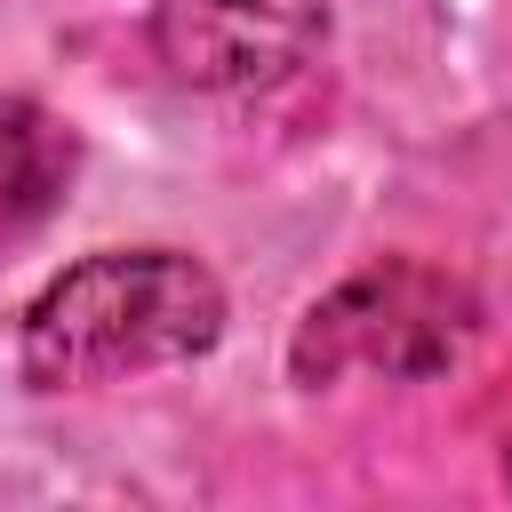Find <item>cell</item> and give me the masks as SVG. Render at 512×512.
I'll return each instance as SVG.
<instances>
[{
	"instance_id": "obj_1",
	"label": "cell",
	"mask_w": 512,
	"mask_h": 512,
	"mask_svg": "<svg viewBox=\"0 0 512 512\" xmlns=\"http://www.w3.org/2000/svg\"><path fill=\"white\" fill-rule=\"evenodd\" d=\"M216 336H224V288L200 256L104 248L32 296L16 360L32 392H96L152 368H184Z\"/></svg>"
},
{
	"instance_id": "obj_3",
	"label": "cell",
	"mask_w": 512,
	"mask_h": 512,
	"mask_svg": "<svg viewBox=\"0 0 512 512\" xmlns=\"http://www.w3.org/2000/svg\"><path fill=\"white\" fill-rule=\"evenodd\" d=\"M328 24V0H160L152 48L184 88H272L288 80Z\"/></svg>"
},
{
	"instance_id": "obj_2",
	"label": "cell",
	"mask_w": 512,
	"mask_h": 512,
	"mask_svg": "<svg viewBox=\"0 0 512 512\" xmlns=\"http://www.w3.org/2000/svg\"><path fill=\"white\" fill-rule=\"evenodd\" d=\"M472 296L464 280L432 272V264H376V272H352L344 288H328L304 328H296V376L304 384H336L352 368L368 376H432L464 352L472 336Z\"/></svg>"
},
{
	"instance_id": "obj_4",
	"label": "cell",
	"mask_w": 512,
	"mask_h": 512,
	"mask_svg": "<svg viewBox=\"0 0 512 512\" xmlns=\"http://www.w3.org/2000/svg\"><path fill=\"white\" fill-rule=\"evenodd\" d=\"M504 480H512V456H504Z\"/></svg>"
}]
</instances>
